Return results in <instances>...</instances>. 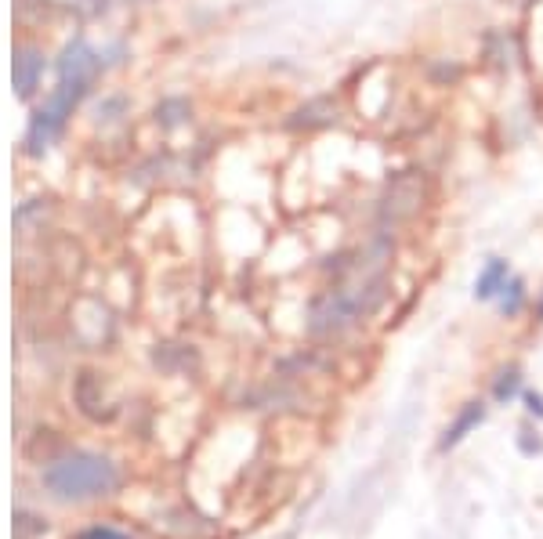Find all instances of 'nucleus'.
Wrapping results in <instances>:
<instances>
[{
    "label": "nucleus",
    "instance_id": "7",
    "mask_svg": "<svg viewBox=\"0 0 543 539\" xmlns=\"http://www.w3.org/2000/svg\"><path fill=\"white\" fill-rule=\"evenodd\" d=\"M482 420H486V402H467V406L457 413V420H453V424H449L446 431H442L439 449H442V453L457 449V445L464 442V438L471 435V431H475V427L482 424Z\"/></svg>",
    "mask_w": 543,
    "mask_h": 539
},
{
    "label": "nucleus",
    "instance_id": "6",
    "mask_svg": "<svg viewBox=\"0 0 543 539\" xmlns=\"http://www.w3.org/2000/svg\"><path fill=\"white\" fill-rule=\"evenodd\" d=\"M334 120H337V102L323 95L305 105H297L294 113H290V120H286V127H290V131H319V127H330Z\"/></svg>",
    "mask_w": 543,
    "mask_h": 539
},
{
    "label": "nucleus",
    "instance_id": "12",
    "mask_svg": "<svg viewBox=\"0 0 543 539\" xmlns=\"http://www.w3.org/2000/svg\"><path fill=\"white\" fill-rule=\"evenodd\" d=\"M185 116H189V105L178 102V98H174V102H163L160 109H156V120H160L163 127H174V123H181Z\"/></svg>",
    "mask_w": 543,
    "mask_h": 539
},
{
    "label": "nucleus",
    "instance_id": "9",
    "mask_svg": "<svg viewBox=\"0 0 543 539\" xmlns=\"http://www.w3.org/2000/svg\"><path fill=\"white\" fill-rule=\"evenodd\" d=\"M507 279H511V268H507V261L493 257V261H486V268L478 272L475 297H478V301H493V297H500V290L507 286Z\"/></svg>",
    "mask_w": 543,
    "mask_h": 539
},
{
    "label": "nucleus",
    "instance_id": "15",
    "mask_svg": "<svg viewBox=\"0 0 543 539\" xmlns=\"http://www.w3.org/2000/svg\"><path fill=\"white\" fill-rule=\"evenodd\" d=\"M540 315H543V304H540Z\"/></svg>",
    "mask_w": 543,
    "mask_h": 539
},
{
    "label": "nucleus",
    "instance_id": "13",
    "mask_svg": "<svg viewBox=\"0 0 543 539\" xmlns=\"http://www.w3.org/2000/svg\"><path fill=\"white\" fill-rule=\"evenodd\" d=\"M77 539H131L127 532L113 529V525H95V529H84Z\"/></svg>",
    "mask_w": 543,
    "mask_h": 539
},
{
    "label": "nucleus",
    "instance_id": "4",
    "mask_svg": "<svg viewBox=\"0 0 543 539\" xmlns=\"http://www.w3.org/2000/svg\"><path fill=\"white\" fill-rule=\"evenodd\" d=\"M424 203H428V181H424V174L420 171L391 174L381 192V207H377L381 225L384 228L406 225V221H413L424 210Z\"/></svg>",
    "mask_w": 543,
    "mask_h": 539
},
{
    "label": "nucleus",
    "instance_id": "5",
    "mask_svg": "<svg viewBox=\"0 0 543 539\" xmlns=\"http://www.w3.org/2000/svg\"><path fill=\"white\" fill-rule=\"evenodd\" d=\"M98 73V55L91 44H84V40H73V44H66V51H62V58H58V76H69V80H95Z\"/></svg>",
    "mask_w": 543,
    "mask_h": 539
},
{
    "label": "nucleus",
    "instance_id": "11",
    "mask_svg": "<svg viewBox=\"0 0 543 539\" xmlns=\"http://www.w3.org/2000/svg\"><path fill=\"white\" fill-rule=\"evenodd\" d=\"M518 391H522V373H518L515 366L504 369V373L496 377V384H493V398H496V402H511Z\"/></svg>",
    "mask_w": 543,
    "mask_h": 539
},
{
    "label": "nucleus",
    "instance_id": "2",
    "mask_svg": "<svg viewBox=\"0 0 543 539\" xmlns=\"http://www.w3.org/2000/svg\"><path fill=\"white\" fill-rule=\"evenodd\" d=\"M40 482L44 489L55 496V500L80 503V500H98V496H109L120 485V467L109 460V456L98 453H69L51 460L44 471H40Z\"/></svg>",
    "mask_w": 543,
    "mask_h": 539
},
{
    "label": "nucleus",
    "instance_id": "1",
    "mask_svg": "<svg viewBox=\"0 0 543 539\" xmlns=\"http://www.w3.org/2000/svg\"><path fill=\"white\" fill-rule=\"evenodd\" d=\"M384 294H388V279H384L381 268H370L355 283L337 286V290H326L323 297H315L312 312H308V330L315 337H337L348 326H355L362 315L377 312Z\"/></svg>",
    "mask_w": 543,
    "mask_h": 539
},
{
    "label": "nucleus",
    "instance_id": "10",
    "mask_svg": "<svg viewBox=\"0 0 543 539\" xmlns=\"http://www.w3.org/2000/svg\"><path fill=\"white\" fill-rule=\"evenodd\" d=\"M525 308V283L522 279H507V286L500 290V312L518 315Z\"/></svg>",
    "mask_w": 543,
    "mask_h": 539
},
{
    "label": "nucleus",
    "instance_id": "3",
    "mask_svg": "<svg viewBox=\"0 0 543 539\" xmlns=\"http://www.w3.org/2000/svg\"><path fill=\"white\" fill-rule=\"evenodd\" d=\"M87 87H91L87 80H69V76H58V87L51 91L48 102L37 109L33 123H29V152H33V156H40L44 149H51V142L62 134L66 120L73 116V105L84 98Z\"/></svg>",
    "mask_w": 543,
    "mask_h": 539
},
{
    "label": "nucleus",
    "instance_id": "14",
    "mask_svg": "<svg viewBox=\"0 0 543 539\" xmlns=\"http://www.w3.org/2000/svg\"><path fill=\"white\" fill-rule=\"evenodd\" d=\"M525 409H529L533 417L543 420V395H536V391H525Z\"/></svg>",
    "mask_w": 543,
    "mask_h": 539
},
{
    "label": "nucleus",
    "instance_id": "8",
    "mask_svg": "<svg viewBox=\"0 0 543 539\" xmlns=\"http://www.w3.org/2000/svg\"><path fill=\"white\" fill-rule=\"evenodd\" d=\"M40 76H44V55L37 48L15 51V91H19V98H29L37 91Z\"/></svg>",
    "mask_w": 543,
    "mask_h": 539
}]
</instances>
